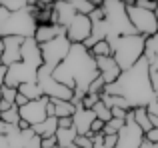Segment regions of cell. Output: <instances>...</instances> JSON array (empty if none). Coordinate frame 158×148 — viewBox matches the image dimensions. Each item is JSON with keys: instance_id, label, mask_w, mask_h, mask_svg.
<instances>
[{"instance_id": "6da1fadb", "label": "cell", "mask_w": 158, "mask_h": 148, "mask_svg": "<svg viewBox=\"0 0 158 148\" xmlns=\"http://www.w3.org/2000/svg\"><path fill=\"white\" fill-rule=\"evenodd\" d=\"M52 78L58 84L72 90L70 102L76 106L82 100V96H86L88 86L98 78V70L94 64V58L82 44H70L68 54L52 70Z\"/></svg>"}, {"instance_id": "7a4b0ae2", "label": "cell", "mask_w": 158, "mask_h": 148, "mask_svg": "<svg viewBox=\"0 0 158 148\" xmlns=\"http://www.w3.org/2000/svg\"><path fill=\"white\" fill-rule=\"evenodd\" d=\"M102 94L124 98L130 110L146 108L150 102L158 100V92L152 90L148 80V62L144 58H140L128 70H122L112 84H104Z\"/></svg>"}, {"instance_id": "3957f363", "label": "cell", "mask_w": 158, "mask_h": 148, "mask_svg": "<svg viewBox=\"0 0 158 148\" xmlns=\"http://www.w3.org/2000/svg\"><path fill=\"white\" fill-rule=\"evenodd\" d=\"M144 36L138 34H128V36H120L116 38L110 46V56L114 58V62L118 64L120 72L128 70L130 66H134L140 58H142L144 52Z\"/></svg>"}, {"instance_id": "277c9868", "label": "cell", "mask_w": 158, "mask_h": 148, "mask_svg": "<svg viewBox=\"0 0 158 148\" xmlns=\"http://www.w3.org/2000/svg\"><path fill=\"white\" fill-rule=\"evenodd\" d=\"M102 12H104V24H106V42L112 44L116 38L120 36H128V34H136L134 28L130 26L124 12V0H102L100 4Z\"/></svg>"}, {"instance_id": "5b68a950", "label": "cell", "mask_w": 158, "mask_h": 148, "mask_svg": "<svg viewBox=\"0 0 158 148\" xmlns=\"http://www.w3.org/2000/svg\"><path fill=\"white\" fill-rule=\"evenodd\" d=\"M36 30V20L32 16V2L26 10L8 14L6 20L0 22V38L4 36H20V38H32Z\"/></svg>"}, {"instance_id": "8992f818", "label": "cell", "mask_w": 158, "mask_h": 148, "mask_svg": "<svg viewBox=\"0 0 158 148\" xmlns=\"http://www.w3.org/2000/svg\"><path fill=\"white\" fill-rule=\"evenodd\" d=\"M124 12L126 18L130 22V26L134 28V32L138 36H154L158 32V22H156V12H148L142 8L134 6V0H124Z\"/></svg>"}, {"instance_id": "52a82bcc", "label": "cell", "mask_w": 158, "mask_h": 148, "mask_svg": "<svg viewBox=\"0 0 158 148\" xmlns=\"http://www.w3.org/2000/svg\"><path fill=\"white\" fill-rule=\"evenodd\" d=\"M38 48H40V56H42V64L54 70V68L64 60V56L68 54L70 42L66 40L64 34H58L54 40H50V42H46V44H40Z\"/></svg>"}, {"instance_id": "ba28073f", "label": "cell", "mask_w": 158, "mask_h": 148, "mask_svg": "<svg viewBox=\"0 0 158 148\" xmlns=\"http://www.w3.org/2000/svg\"><path fill=\"white\" fill-rule=\"evenodd\" d=\"M144 140V132L134 124L132 110H128L124 116V126L116 134V146L114 148H138Z\"/></svg>"}, {"instance_id": "9c48e42d", "label": "cell", "mask_w": 158, "mask_h": 148, "mask_svg": "<svg viewBox=\"0 0 158 148\" xmlns=\"http://www.w3.org/2000/svg\"><path fill=\"white\" fill-rule=\"evenodd\" d=\"M36 72H38V68L30 66V64L16 62V64H12V66L6 68V74H4V86H8V88H18L20 84L36 82Z\"/></svg>"}, {"instance_id": "30bf717a", "label": "cell", "mask_w": 158, "mask_h": 148, "mask_svg": "<svg viewBox=\"0 0 158 148\" xmlns=\"http://www.w3.org/2000/svg\"><path fill=\"white\" fill-rule=\"evenodd\" d=\"M46 104H48V98H46V96L38 98V100H30V102H26L22 108H18V116H20V120H24L28 126H36V124H40L44 118H48V116H46Z\"/></svg>"}, {"instance_id": "8fae6325", "label": "cell", "mask_w": 158, "mask_h": 148, "mask_svg": "<svg viewBox=\"0 0 158 148\" xmlns=\"http://www.w3.org/2000/svg\"><path fill=\"white\" fill-rule=\"evenodd\" d=\"M90 20L88 16H82V14H76L74 20L66 26L64 30V36L70 44H84L86 40L90 38Z\"/></svg>"}, {"instance_id": "7c38bea8", "label": "cell", "mask_w": 158, "mask_h": 148, "mask_svg": "<svg viewBox=\"0 0 158 148\" xmlns=\"http://www.w3.org/2000/svg\"><path fill=\"white\" fill-rule=\"evenodd\" d=\"M24 38L20 36H4L2 38V66H12V64L20 62V46H22Z\"/></svg>"}, {"instance_id": "4fadbf2b", "label": "cell", "mask_w": 158, "mask_h": 148, "mask_svg": "<svg viewBox=\"0 0 158 148\" xmlns=\"http://www.w3.org/2000/svg\"><path fill=\"white\" fill-rule=\"evenodd\" d=\"M94 64H96L98 76L104 80V84H112L120 76V68L112 56H98V58H94Z\"/></svg>"}, {"instance_id": "5bb4252c", "label": "cell", "mask_w": 158, "mask_h": 148, "mask_svg": "<svg viewBox=\"0 0 158 148\" xmlns=\"http://www.w3.org/2000/svg\"><path fill=\"white\" fill-rule=\"evenodd\" d=\"M94 120L96 118H94L92 110H86L80 104H76V110L72 114V128L76 130V136H86L90 132V126H92Z\"/></svg>"}, {"instance_id": "9a60e30c", "label": "cell", "mask_w": 158, "mask_h": 148, "mask_svg": "<svg viewBox=\"0 0 158 148\" xmlns=\"http://www.w3.org/2000/svg\"><path fill=\"white\" fill-rule=\"evenodd\" d=\"M20 62H26L34 68L42 66V56H40V48L34 42V38H24L22 46H20Z\"/></svg>"}, {"instance_id": "2e32d148", "label": "cell", "mask_w": 158, "mask_h": 148, "mask_svg": "<svg viewBox=\"0 0 158 148\" xmlns=\"http://www.w3.org/2000/svg\"><path fill=\"white\" fill-rule=\"evenodd\" d=\"M52 14H54V24L66 30V26L74 20L76 12H74L72 6H70L68 0H62V2H54L52 4Z\"/></svg>"}, {"instance_id": "e0dca14e", "label": "cell", "mask_w": 158, "mask_h": 148, "mask_svg": "<svg viewBox=\"0 0 158 148\" xmlns=\"http://www.w3.org/2000/svg\"><path fill=\"white\" fill-rule=\"evenodd\" d=\"M58 34H64V28L60 26H52V24H36V30H34V42L38 44H46L50 42V40H54Z\"/></svg>"}, {"instance_id": "ac0fdd59", "label": "cell", "mask_w": 158, "mask_h": 148, "mask_svg": "<svg viewBox=\"0 0 158 148\" xmlns=\"http://www.w3.org/2000/svg\"><path fill=\"white\" fill-rule=\"evenodd\" d=\"M30 128H32V132L38 134L40 138H50V136H54V134H56V130H58V118L48 116V118H44L40 124L30 126Z\"/></svg>"}, {"instance_id": "d6986e66", "label": "cell", "mask_w": 158, "mask_h": 148, "mask_svg": "<svg viewBox=\"0 0 158 148\" xmlns=\"http://www.w3.org/2000/svg\"><path fill=\"white\" fill-rule=\"evenodd\" d=\"M142 58L146 60L148 64H158V36H148L144 40V52Z\"/></svg>"}, {"instance_id": "ffe728a7", "label": "cell", "mask_w": 158, "mask_h": 148, "mask_svg": "<svg viewBox=\"0 0 158 148\" xmlns=\"http://www.w3.org/2000/svg\"><path fill=\"white\" fill-rule=\"evenodd\" d=\"M50 104L54 108V118H72L74 110H76V106L68 100H50Z\"/></svg>"}, {"instance_id": "44dd1931", "label": "cell", "mask_w": 158, "mask_h": 148, "mask_svg": "<svg viewBox=\"0 0 158 148\" xmlns=\"http://www.w3.org/2000/svg\"><path fill=\"white\" fill-rule=\"evenodd\" d=\"M54 138H56V144L58 148H70L74 144V140H76V130L70 126V128H58L56 134H54Z\"/></svg>"}, {"instance_id": "7402d4cb", "label": "cell", "mask_w": 158, "mask_h": 148, "mask_svg": "<svg viewBox=\"0 0 158 148\" xmlns=\"http://www.w3.org/2000/svg\"><path fill=\"white\" fill-rule=\"evenodd\" d=\"M70 6L74 8L76 14H82V16H88L94 8L100 6V0H68Z\"/></svg>"}, {"instance_id": "603a6c76", "label": "cell", "mask_w": 158, "mask_h": 148, "mask_svg": "<svg viewBox=\"0 0 158 148\" xmlns=\"http://www.w3.org/2000/svg\"><path fill=\"white\" fill-rule=\"evenodd\" d=\"M16 90H18V94H22V96L26 98L28 102L42 98V90L38 88V84H36V82H30V84H20Z\"/></svg>"}, {"instance_id": "cb8c5ba5", "label": "cell", "mask_w": 158, "mask_h": 148, "mask_svg": "<svg viewBox=\"0 0 158 148\" xmlns=\"http://www.w3.org/2000/svg\"><path fill=\"white\" fill-rule=\"evenodd\" d=\"M28 6H30V2H26V0H0V8H4L8 14L26 10Z\"/></svg>"}, {"instance_id": "d4e9b609", "label": "cell", "mask_w": 158, "mask_h": 148, "mask_svg": "<svg viewBox=\"0 0 158 148\" xmlns=\"http://www.w3.org/2000/svg\"><path fill=\"white\" fill-rule=\"evenodd\" d=\"M0 120H2L6 126H16V124H18V120H20L18 108H16V106H12V108H8V110H4V112H0Z\"/></svg>"}, {"instance_id": "484cf974", "label": "cell", "mask_w": 158, "mask_h": 148, "mask_svg": "<svg viewBox=\"0 0 158 148\" xmlns=\"http://www.w3.org/2000/svg\"><path fill=\"white\" fill-rule=\"evenodd\" d=\"M90 110H92V114H94L96 120H100V122H108V120H110V108H106L100 100H98Z\"/></svg>"}, {"instance_id": "4316f807", "label": "cell", "mask_w": 158, "mask_h": 148, "mask_svg": "<svg viewBox=\"0 0 158 148\" xmlns=\"http://www.w3.org/2000/svg\"><path fill=\"white\" fill-rule=\"evenodd\" d=\"M124 126V120H116V118H110L108 122H104L102 126V134L104 136H110V134H118V130Z\"/></svg>"}, {"instance_id": "83f0119b", "label": "cell", "mask_w": 158, "mask_h": 148, "mask_svg": "<svg viewBox=\"0 0 158 148\" xmlns=\"http://www.w3.org/2000/svg\"><path fill=\"white\" fill-rule=\"evenodd\" d=\"M88 52H90L92 58H98V56H110V46H108L106 40H100V42H96Z\"/></svg>"}, {"instance_id": "f1b7e54d", "label": "cell", "mask_w": 158, "mask_h": 148, "mask_svg": "<svg viewBox=\"0 0 158 148\" xmlns=\"http://www.w3.org/2000/svg\"><path fill=\"white\" fill-rule=\"evenodd\" d=\"M14 98H16V88H8V86H2V88H0V100L2 102L14 104Z\"/></svg>"}, {"instance_id": "f546056e", "label": "cell", "mask_w": 158, "mask_h": 148, "mask_svg": "<svg viewBox=\"0 0 158 148\" xmlns=\"http://www.w3.org/2000/svg\"><path fill=\"white\" fill-rule=\"evenodd\" d=\"M148 80L154 92H158V64H148Z\"/></svg>"}, {"instance_id": "4dcf8cb0", "label": "cell", "mask_w": 158, "mask_h": 148, "mask_svg": "<svg viewBox=\"0 0 158 148\" xmlns=\"http://www.w3.org/2000/svg\"><path fill=\"white\" fill-rule=\"evenodd\" d=\"M100 100V96H98V94H86V96H82V100L78 102V104L82 106V108H86V110H90L92 108L94 104H96V102Z\"/></svg>"}, {"instance_id": "1f68e13d", "label": "cell", "mask_w": 158, "mask_h": 148, "mask_svg": "<svg viewBox=\"0 0 158 148\" xmlns=\"http://www.w3.org/2000/svg\"><path fill=\"white\" fill-rule=\"evenodd\" d=\"M102 88H104V80H102L100 76L96 78V80L92 82V84L88 86V92L86 94H98V96H100V92H102Z\"/></svg>"}, {"instance_id": "d6a6232c", "label": "cell", "mask_w": 158, "mask_h": 148, "mask_svg": "<svg viewBox=\"0 0 158 148\" xmlns=\"http://www.w3.org/2000/svg\"><path fill=\"white\" fill-rule=\"evenodd\" d=\"M134 6L142 8V10H148V12H156V4L148 2V0H134Z\"/></svg>"}, {"instance_id": "836d02e7", "label": "cell", "mask_w": 158, "mask_h": 148, "mask_svg": "<svg viewBox=\"0 0 158 148\" xmlns=\"http://www.w3.org/2000/svg\"><path fill=\"white\" fill-rule=\"evenodd\" d=\"M74 148H92V140L86 136H76V140H74Z\"/></svg>"}, {"instance_id": "e575fe53", "label": "cell", "mask_w": 158, "mask_h": 148, "mask_svg": "<svg viewBox=\"0 0 158 148\" xmlns=\"http://www.w3.org/2000/svg\"><path fill=\"white\" fill-rule=\"evenodd\" d=\"M144 140L150 142V144H158V128H150L144 134Z\"/></svg>"}, {"instance_id": "d590c367", "label": "cell", "mask_w": 158, "mask_h": 148, "mask_svg": "<svg viewBox=\"0 0 158 148\" xmlns=\"http://www.w3.org/2000/svg\"><path fill=\"white\" fill-rule=\"evenodd\" d=\"M72 126V118H58V128H70Z\"/></svg>"}, {"instance_id": "8d00e7d4", "label": "cell", "mask_w": 158, "mask_h": 148, "mask_svg": "<svg viewBox=\"0 0 158 148\" xmlns=\"http://www.w3.org/2000/svg\"><path fill=\"white\" fill-rule=\"evenodd\" d=\"M4 74H6V66H0V88L4 86Z\"/></svg>"}, {"instance_id": "74e56055", "label": "cell", "mask_w": 158, "mask_h": 148, "mask_svg": "<svg viewBox=\"0 0 158 148\" xmlns=\"http://www.w3.org/2000/svg\"><path fill=\"white\" fill-rule=\"evenodd\" d=\"M138 148H158V144H150V142H146V140H142V144H140Z\"/></svg>"}, {"instance_id": "f35d334b", "label": "cell", "mask_w": 158, "mask_h": 148, "mask_svg": "<svg viewBox=\"0 0 158 148\" xmlns=\"http://www.w3.org/2000/svg\"><path fill=\"white\" fill-rule=\"evenodd\" d=\"M0 148H8V142H6V136L0 134Z\"/></svg>"}, {"instance_id": "ab89813d", "label": "cell", "mask_w": 158, "mask_h": 148, "mask_svg": "<svg viewBox=\"0 0 158 148\" xmlns=\"http://www.w3.org/2000/svg\"><path fill=\"white\" fill-rule=\"evenodd\" d=\"M8 18V12L4 10V8H0V22H2V20H6Z\"/></svg>"}, {"instance_id": "60d3db41", "label": "cell", "mask_w": 158, "mask_h": 148, "mask_svg": "<svg viewBox=\"0 0 158 148\" xmlns=\"http://www.w3.org/2000/svg\"><path fill=\"white\" fill-rule=\"evenodd\" d=\"M2 50H4V46H2V38H0V66H2Z\"/></svg>"}, {"instance_id": "b9f144b4", "label": "cell", "mask_w": 158, "mask_h": 148, "mask_svg": "<svg viewBox=\"0 0 158 148\" xmlns=\"http://www.w3.org/2000/svg\"><path fill=\"white\" fill-rule=\"evenodd\" d=\"M4 130H6V124H4V122L0 120V134H4Z\"/></svg>"}, {"instance_id": "7bdbcfd3", "label": "cell", "mask_w": 158, "mask_h": 148, "mask_svg": "<svg viewBox=\"0 0 158 148\" xmlns=\"http://www.w3.org/2000/svg\"><path fill=\"white\" fill-rule=\"evenodd\" d=\"M52 148H58V144H56V146H52Z\"/></svg>"}]
</instances>
